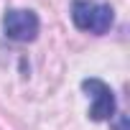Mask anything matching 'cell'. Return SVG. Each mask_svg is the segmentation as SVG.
I'll return each mask as SVG.
<instances>
[{
    "label": "cell",
    "instance_id": "obj_1",
    "mask_svg": "<svg viewBox=\"0 0 130 130\" xmlns=\"http://www.w3.org/2000/svg\"><path fill=\"white\" fill-rule=\"evenodd\" d=\"M112 8L110 5H100L92 0H74L72 5V21L79 31H89L94 36H102L110 31L112 26Z\"/></svg>",
    "mask_w": 130,
    "mask_h": 130
},
{
    "label": "cell",
    "instance_id": "obj_2",
    "mask_svg": "<svg viewBox=\"0 0 130 130\" xmlns=\"http://www.w3.org/2000/svg\"><path fill=\"white\" fill-rule=\"evenodd\" d=\"M5 36L21 43H28L38 36V15L33 10H8L3 18Z\"/></svg>",
    "mask_w": 130,
    "mask_h": 130
},
{
    "label": "cell",
    "instance_id": "obj_3",
    "mask_svg": "<svg viewBox=\"0 0 130 130\" xmlns=\"http://www.w3.org/2000/svg\"><path fill=\"white\" fill-rule=\"evenodd\" d=\"M82 87H84V92L92 94L89 117L92 120H110L115 115V94H112V89L100 79H84Z\"/></svg>",
    "mask_w": 130,
    "mask_h": 130
},
{
    "label": "cell",
    "instance_id": "obj_4",
    "mask_svg": "<svg viewBox=\"0 0 130 130\" xmlns=\"http://www.w3.org/2000/svg\"><path fill=\"white\" fill-rule=\"evenodd\" d=\"M112 130H127V115H120L117 122L112 125Z\"/></svg>",
    "mask_w": 130,
    "mask_h": 130
}]
</instances>
